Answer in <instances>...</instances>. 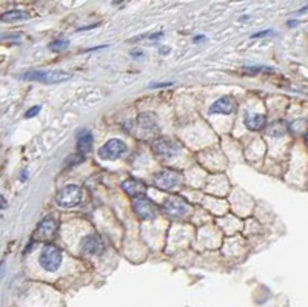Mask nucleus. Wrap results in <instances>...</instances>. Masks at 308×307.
Returning a JSON list of instances; mask_svg holds the SVG:
<instances>
[{
    "label": "nucleus",
    "instance_id": "1",
    "mask_svg": "<svg viewBox=\"0 0 308 307\" xmlns=\"http://www.w3.org/2000/svg\"><path fill=\"white\" fill-rule=\"evenodd\" d=\"M22 79H26V80H35V82H42V83H60V82H65L68 80L71 76L65 71H60V69H52V71H37V69H31V71H26L20 76Z\"/></svg>",
    "mask_w": 308,
    "mask_h": 307
},
{
    "label": "nucleus",
    "instance_id": "2",
    "mask_svg": "<svg viewBox=\"0 0 308 307\" xmlns=\"http://www.w3.org/2000/svg\"><path fill=\"white\" fill-rule=\"evenodd\" d=\"M151 148H152V153L162 160L172 159L180 153V145L176 140H171V139H166V137L156 139L152 142Z\"/></svg>",
    "mask_w": 308,
    "mask_h": 307
},
{
    "label": "nucleus",
    "instance_id": "3",
    "mask_svg": "<svg viewBox=\"0 0 308 307\" xmlns=\"http://www.w3.org/2000/svg\"><path fill=\"white\" fill-rule=\"evenodd\" d=\"M38 261L46 272H55L62 264V251L54 244H45L40 251Z\"/></svg>",
    "mask_w": 308,
    "mask_h": 307
},
{
    "label": "nucleus",
    "instance_id": "4",
    "mask_svg": "<svg viewBox=\"0 0 308 307\" xmlns=\"http://www.w3.org/2000/svg\"><path fill=\"white\" fill-rule=\"evenodd\" d=\"M80 201H82V188L79 185H66L55 196L57 205L63 208L75 207L80 204Z\"/></svg>",
    "mask_w": 308,
    "mask_h": 307
},
{
    "label": "nucleus",
    "instance_id": "5",
    "mask_svg": "<svg viewBox=\"0 0 308 307\" xmlns=\"http://www.w3.org/2000/svg\"><path fill=\"white\" fill-rule=\"evenodd\" d=\"M154 184L160 190H176L182 184V174L172 170H162L154 174Z\"/></svg>",
    "mask_w": 308,
    "mask_h": 307
},
{
    "label": "nucleus",
    "instance_id": "6",
    "mask_svg": "<svg viewBox=\"0 0 308 307\" xmlns=\"http://www.w3.org/2000/svg\"><path fill=\"white\" fill-rule=\"evenodd\" d=\"M125 153H126L125 142H122L120 139H109L106 143L100 147V150L97 151V156L103 160H114V159H119Z\"/></svg>",
    "mask_w": 308,
    "mask_h": 307
},
{
    "label": "nucleus",
    "instance_id": "7",
    "mask_svg": "<svg viewBox=\"0 0 308 307\" xmlns=\"http://www.w3.org/2000/svg\"><path fill=\"white\" fill-rule=\"evenodd\" d=\"M132 210L139 219H154L157 216V205L146 196L132 199Z\"/></svg>",
    "mask_w": 308,
    "mask_h": 307
},
{
    "label": "nucleus",
    "instance_id": "8",
    "mask_svg": "<svg viewBox=\"0 0 308 307\" xmlns=\"http://www.w3.org/2000/svg\"><path fill=\"white\" fill-rule=\"evenodd\" d=\"M163 211L172 218H182L188 213L189 207L188 204L182 199V197H177V196H169L165 199L163 205H162Z\"/></svg>",
    "mask_w": 308,
    "mask_h": 307
},
{
    "label": "nucleus",
    "instance_id": "9",
    "mask_svg": "<svg viewBox=\"0 0 308 307\" xmlns=\"http://www.w3.org/2000/svg\"><path fill=\"white\" fill-rule=\"evenodd\" d=\"M57 231V222L52 216H46L43 218L38 225H37V230H35V238L38 241H48L51 239Z\"/></svg>",
    "mask_w": 308,
    "mask_h": 307
},
{
    "label": "nucleus",
    "instance_id": "10",
    "mask_svg": "<svg viewBox=\"0 0 308 307\" xmlns=\"http://www.w3.org/2000/svg\"><path fill=\"white\" fill-rule=\"evenodd\" d=\"M236 108H237L236 100L229 96H223L209 106V113L211 114H233Z\"/></svg>",
    "mask_w": 308,
    "mask_h": 307
},
{
    "label": "nucleus",
    "instance_id": "11",
    "mask_svg": "<svg viewBox=\"0 0 308 307\" xmlns=\"http://www.w3.org/2000/svg\"><path fill=\"white\" fill-rule=\"evenodd\" d=\"M122 188H123V191H125L128 196H131V197L145 196V194H146V190H148V187H146L142 180L134 179V177H129V179L123 180V182H122Z\"/></svg>",
    "mask_w": 308,
    "mask_h": 307
},
{
    "label": "nucleus",
    "instance_id": "12",
    "mask_svg": "<svg viewBox=\"0 0 308 307\" xmlns=\"http://www.w3.org/2000/svg\"><path fill=\"white\" fill-rule=\"evenodd\" d=\"M80 247H82L83 253H88V255H100L103 251V248H105L103 241L97 234L85 236L82 244H80Z\"/></svg>",
    "mask_w": 308,
    "mask_h": 307
},
{
    "label": "nucleus",
    "instance_id": "13",
    "mask_svg": "<svg viewBox=\"0 0 308 307\" xmlns=\"http://www.w3.org/2000/svg\"><path fill=\"white\" fill-rule=\"evenodd\" d=\"M243 123L251 131H259L266 125V117L263 114H245Z\"/></svg>",
    "mask_w": 308,
    "mask_h": 307
},
{
    "label": "nucleus",
    "instance_id": "14",
    "mask_svg": "<svg viewBox=\"0 0 308 307\" xmlns=\"http://www.w3.org/2000/svg\"><path fill=\"white\" fill-rule=\"evenodd\" d=\"M136 123H137V125H139V128H140L142 131H145V133H151L152 130H156V128H157L156 117H154L152 114H148V113H145V114H140V116L137 117Z\"/></svg>",
    "mask_w": 308,
    "mask_h": 307
},
{
    "label": "nucleus",
    "instance_id": "15",
    "mask_svg": "<svg viewBox=\"0 0 308 307\" xmlns=\"http://www.w3.org/2000/svg\"><path fill=\"white\" fill-rule=\"evenodd\" d=\"M91 147H92V134L89 131H83L77 137V151L80 154H85L91 150Z\"/></svg>",
    "mask_w": 308,
    "mask_h": 307
},
{
    "label": "nucleus",
    "instance_id": "16",
    "mask_svg": "<svg viewBox=\"0 0 308 307\" xmlns=\"http://www.w3.org/2000/svg\"><path fill=\"white\" fill-rule=\"evenodd\" d=\"M28 19V12L26 11H20V9H14V11H6L5 14L0 15L2 22H18V20H25Z\"/></svg>",
    "mask_w": 308,
    "mask_h": 307
},
{
    "label": "nucleus",
    "instance_id": "17",
    "mask_svg": "<svg viewBox=\"0 0 308 307\" xmlns=\"http://www.w3.org/2000/svg\"><path fill=\"white\" fill-rule=\"evenodd\" d=\"M68 46H69V42H68V40H63V39H57V40L51 42L48 48H49L51 51H55V52H59V51H63V49H66Z\"/></svg>",
    "mask_w": 308,
    "mask_h": 307
},
{
    "label": "nucleus",
    "instance_id": "18",
    "mask_svg": "<svg viewBox=\"0 0 308 307\" xmlns=\"http://www.w3.org/2000/svg\"><path fill=\"white\" fill-rule=\"evenodd\" d=\"M40 105H34L32 108H29L26 113H25V119H31V117H34V116H37V113L40 111Z\"/></svg>",
    "mask_w": 308,
    "mask_h": 307
},
{
    "label": "nucleus",
    "instance_id": "19",
    "mask_svg": "<svg viewBox=\"0 0 308 307\" xmlns=\"http://www.w3.org/2000/svg\"><path fill=\"white\" fill-rule=\"evenodd\" d=\"M245 71H248V73H259V71H273L271 68H266V66H245L243 68Z\"/></svg>",
    "mask_w": 308,
    "mask_h": 307
},
{
    "label": "nucleus",
    "instance_id": "20",
    "mask_svg": "<svg viewBox=\"0 0 308 307\" xmlns=\"http://www.w3.org/2000/svg\"><path fill=\"white\" fill-rule=\"evenodd\" d=\"M268 34H273V31H262V32H256V34L253 35V39H257V37H265V35H268Z\"/></svg>",
    "mask_w": 308,
    "mask_h": 307
},
{
    "label": "nucleus",
    "instance_id": "21",
    "mask_svg": "<svg viewBox=\"0 0 308 307\" xmlns=\"http://www.w3.org/2000/svg\"><path fill=\"white\" fill-rule=\"evenodd\" d=\"M8 207V202H6V199L0 194V210H3V208H6Z\"/></svg>",
    "mask_w": 308,
    "mask_h": 307
},
{
    "label": "nucleus",
    "instance_id": "22",
    "mask_svg": "<svg viewBox=\"0 0 308 307\" xmlns=\"http://www.w3.org/2000/svg\"><path fill=\"white\" fill-rule=\"evenodd\" d=\"M3 270V262H0V272Z\"/></svg>",
    "mask_w": 308,
    "mask_h": 307
}]
</instances>
